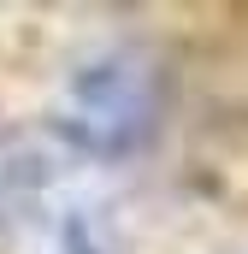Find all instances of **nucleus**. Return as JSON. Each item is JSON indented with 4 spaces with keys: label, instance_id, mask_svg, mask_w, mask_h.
Here are the masks:
<instances>
[{
    "label": "nucleus",
    "instance_id": "f257e3e1",
    "mask_svg": "<svg viewBox=\"0 0 248 254\" xmlns=\"http://www.w3.org/2000/svg\"><path fill=\"white\" fill-rule=\"evenodd\" d=\"M148 125H154V95H148V65L142 60L113 54L71 83L65 130L89 154H124L148 136Z\"/></svg>",
    "mask_w": 248,
    "mask_h": 254
}]
</instances>
